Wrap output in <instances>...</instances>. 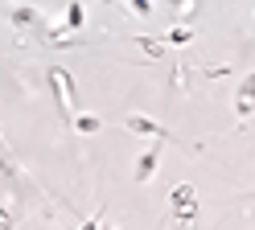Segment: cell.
I'll list each match as a JSON object with an SVG mask.
<instances>
[{"mask_svg": "<svg viewBox=\"0 0 255 230\" xmlns=\"http://www.w3.org/2000/svg\"><path fill=\"white\" fill-rule=\"evenodd\" d=\"M128 127H132V131H144V136H169V131H165L161 123H152V119H140V115H132V119H128Z\"/></svg>", "mask_w": 255, "mask_h": 230, "instance_id": "cell-1", "label": "cell"}, {"mask_svg": "<svg viewBox=\"0 0 255 230\" xmlns=\"http://www.w3.org/2000/svg\"><path fill=\"white\" fill-rule=\"evenodd\" d=\"M66 29H83V4H70L66 8Z\"/></svg>", "mask_w": 255, "mask_h": 230, "instance_id": "cell-2", "label": "cell"}, {"mask_svg": "<svg viewBox=\"0 0 255 230\" xmlns=\"http://www.w3.org/2000/svg\"><path fill=\"white\" fill-rule=\"evenodd\" d=\"M74 127H78V131H99V119H95V115H78Z\"/></svg>", "mask_w": 255, "mask_h": 230, "instance_id": "cell-3", "label": "cell"}, {"mask_svg": "<svg viewBox=\"0 0 255 230\" xmlns=\"http://www.w3.org/2000/svg\"><path fill=\"white\" fill-rule=\"evenodd\" d=\"M152 169H156V152H148L144 160H140V169H136V177H140V181H144V177H148Z\"/></svg>", "mask_w": 255, "mask_h": 230, "instance_id": "cell-4", "label": "cell"}, {"mask_svg": "<svg viewBox=\"0 0 255 230\" xmlns=\"http://www.w3.org/2000/svg\"><path fill=\"white\" fill-rule=\"evenodd\" d=\"M189 37H194V33H189V29H173V33H169V41H173V45H185Z\"/></svg>", "mask_w": 255, "mask_h": 230, "instance_id": "cell-5", "label": "cell"}, {"mask_svg": "<svg viewBox=\"0 0 255 230\" xmlns=\"http://www.w3.org/2000/svg\"><path fill=\"white\" fill-rule=\"evenodd\" d=\"M247 99H255V74H247V82H243V99H239V103H247Z\"/></svg>", "mask_w": 255, "mask_h": 230, "instance_id": "cell-6", "label": "cell"}, {"mask_svg": "<svg viewBox=\"0 0 255 230\" xmlns=\"http://www.w3.org/2000/svg\"><path fill=\"white\" fill-rule=\"evenodd\" d=\"M12 16H17L21 25H29V21H33V16H37V12H33V8H17V12H12Z\"/></svg>", "mask_w": 255, "mask_h": 230, "instance_id": "cell-7", "label": "cell"}, {"mask_svg": "<svg viewBox=\"0 0 255 230\" xmlns=\"http://www.w3.org/2000/svg\"><path fill=\"white\" fill-rule=\"evenodd\" d=\"M132 8H136L140 16H148V12H152V4H148V0H132Z\"/></svg>", "mask_w": 255, "mask_h": 230, "instance_id": "cell-8", "label": "cell"}, {"mask_svg": "<svg viewBox=\"0 0 255 230\" xmlns=\"http://www.w3.org/2000/svg\"><path fill=\"white\" fill-rule=\"evenodd\" d=\"M83 230H99V218H91V222H87V226H83Z\"/></svg>", "mask_w": 255, "mask_h": 230, "instance_id": "cell-9", "label": "cell"}, {"mask_svg": "<svg viewBox=\"0 0 255 230\" xmlns=\"http://www.w3.org/2000/svg\"><path fill=\"white\" fill-rule=\"evenodd\" d=\"M99 230H103V226H99Z\"/></svg>", "mask_w": 255, "mask_h": 230, "instance_id": "cell-10", "label": "cell"}]
</instances>
